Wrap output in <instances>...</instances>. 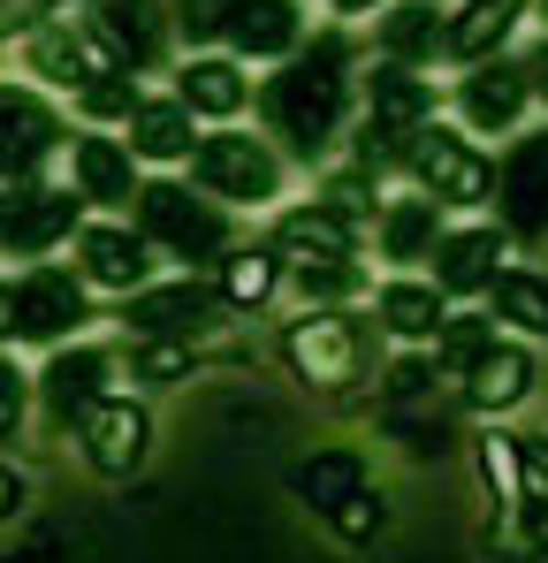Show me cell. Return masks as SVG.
Wrapping results in <instances>:
<instances>
[{
  "label": "cell",
  "mask_w": 548,
  "mask_h": 563,
  "mask_svg": "<svg viewBox=\"0 0 548 563\" xmlns=\"http://www.w3.org/2000/svg\"><path fill=\"white\" fill-rule=\"evenodd\" d=\"M23 510H31V479H23L15 457H0V526H15Z\"/></svg>",
  "instance_id": "cell-42"
},
{
  "label": "cell",
  "mask_w": 548,
  "mask_h": 563,
  "mask_svg": "<svg viewBox=\"0 0 548 563\" xmlns=\"http://www.w3.org/2000/svg\"><path fill=\"white\" fill-rule=\"evenodd\" d=\"M381 358V328L359 312H297L282 328V366L297 388H320V396H343L351 380L373 374Z\"/></svg>",
  "instance_id": "cell-5"
},
{
  "label": "cell",
  "mask_w": 548,
  "mask_h": 563,
  "mask_svg": "<svg viewBox=\"0 0 548 563\" xmlns=\"http://www.w3.org/2000/svg\"><path fill=\"white\" fill-rule=\"evenodd\" d=\"M138 99H145V92H138V77H99V85H85V92L69 99V114H77L85 130H122Z\"/></svg>",
  "instance_id": "cell-33"
},
{
  "label": "cell",
  "mask_w": 548,
  "mask_h": 563,
  "mask_svg": "<svg viewBox=\"0 0 548 563\" xmlns=\"http://www.w3.org/2000/svg\"><path fill=\"white\" fill-rule=\"evenodd\" d=\"M122 366L138 388H183V380H198V351L190 343H130Z\"/></svg>",
  "instance_id": "cell-32"
},
{
  "label": "cell",
  "mask_w": 548,
  "mask_h": 563,
  "mask_svg": "<svg viewBox=\"0 0 548 563\" xmlns=\"http://www.w3.org/2000/svg\"><path fill=\"white\" fill-rule=\"evenodd\" d=\"M130 229L161 252V260H183V275L198 267H221L237 252V213L213 206L206 190L176 184V176H145L138 198H130Z\"/></svg>",
  "instance_id": "cell-2"
},
{
  "label": "cell",
  "mask_w": 548,
  "mask_h": 563,
  "mask_svg": "<svg viewBox=\"0 0 548 563\" xmlns=\"http://www.w3.org/2000/svg\"><path fill=\"white\" fill-rule=\"evenodd\" d=\"M114 374H122V358H114L107 343H91V335L62 343V351H46V366L31 374L39 419H46L54 434H77L91 404H107V396H114Z\"/></svg>",
  "instance_id": "cell-9"
},
{
  "label": "cell",
  "mask_w": 548,
  "mask_h": 563,
  "mask_svg": "<svg viewBox=\"0 0 548 563\" xmlns=\"http://www.w3.org/2000/svg\"><path fill=\"white\" fill-rule=\"evenodd\" d=\"M91 320H99L91 289L69 275V267H54V260L0 275V351H23V343L62 351V343H77V335H85Z\"/></svg>",
  "instance_id": "cell-3"
},
{
  "label": "cell",
  "mask_w": 548,
  "mask_h": 563,
  "mask_svg": "<svg viewBox=\"0 0 548 563\" xmlns=\"http://www.w3.org/2000/svg\"><path fill=\"white\" fill-rule=\"evenodd\" d=\"M77 229H85V206H77L69 184H31V190H8L0 198V260H31L39 267Z\"/></svg>",
  "instance_id": "cell-11"
},
{
  "label": "cell",
  "mask_w": 548,
  "mask_h": 563,
  "mask_svg": "<svg viewBox=\"0 0 548 563\" xmlns=\"http://www.w3.org/2000/svg\"><path fill=\"white\" fill-rule=\"evenodd\" d=\"M153 244L130 229V221H85L77 236H69V275L85 282L91 297H130V289H145L153 282Z\"/></svg>",
  "instance_id": "cell-10"
},
{
  "label": "cell",
  "mask_w": 548,
  "mask_h": 563,
  "mask_svg": "<svg viewBox=\"0 0 548 563\" xmlns=\"http://www.w3.org/2000/svg\"><path fill=\"white\" fill-rule=\"evenodd\" d=\"M518 15H526V0H464V15L450 23V54L464 69H480V62H495L503 46H511V31H518Z\"/></svg>",
  "instance_id": "cell-28"
},
{
  "label": "cell",
  "mask_w": 548,
  "mask_h": 563,
  "mask_svg": "<svg viewBox=\"0 0 548 563\" xmlns=\"http://www.w3.org/2000/svg\"><path fill=\"white\" fill-rule=\"evenodd\" d=\"M267 252L282 260V267H328V260H359V229H351V221H336L320 198H313V206H282V213H274Z\"/></svg>",
  "instance_id": "cell-19"
},
{
  "label": "cell",
  "mask_w": 548,
  "mask_h": 563,
  "mask_svg": "<svg viewBox=\"0 0 548 563\" xmlns=\"http://www.w3.org/2000/svg\"><path fill=\"white\" fill-rule=\"evenodd\" d=\"M442 54H450V23H442L427 0L381 8V62H396V69H435Z\"/></svg>",
  "instance_id": "cell-25"
},
{
  "label": "cell",
  "mask_w": 548,
  "mask_h": 563,
  "mask_svg": "<svg viewBox=\"0 0 548 563\" xmlns=\"http://www.w3.org/2000/svg\"><path fill=\"white\" fill-rule=\"evenodd\" d=\"M122 145H130V161L138 168H183L190 161V145H198V122L183 114L168 92H145L138 107H130V122H122Z\"/></svg>",
  "instance_id": "cell-23"
},
{
  "label": "cell",
  "mask_w": 548,
  "mask_h": 563,
  "mask_svg": "<svg viewBox=\"0 0 548 563\" xmlns=\"http://www.w3.org/2000/svg\"><path fill=\"white\" fill-rule=\"evenodd\" d=\"M69 153V114L54 107V92L0 77V198L31 184H54L46 168Z\"/></svg>",
  "instance_id": "cell-6"
},
{
  "label": "cell",
  "mask_w": 548,
  "mask_h": 563,
  "mask_svg": "<svg viewBox=\"0 0 548 563\" xmlns=\"http://www.w3.org/2000/svg\"><path fill=\"white\" fill-rule=\"evenodd\" d=\"M190 114V122H237L244 107H252V77H244V62H229V54H190L176 69V92H168Z\"/></svg>",
  "instance_id": "cell-21"
},
{
  "label": "cell",
  "mask_w": 548,
  "mask_h": 563,
  "mask_svg": "<svg viewBox=\"0 0 548 563\" xmlns=\"http://www.w3.org/2000/svg\"><path fill=\"white\" fill-rule=\"evenodd\" d=\"M534 388H541V358H534V343H518V335H495V343L457 374L464 411H480V419H511L518 404H534Z\"/></svg>",
  "instance_id": "cell-13"
},
{
  "label": "cell",
  "mask_w": 548,
  "mask_h": 563,
  "mask_svg": "<svg viewBox=\"0 0 548 563\" xmlns=\"http://www.w3.org/2000/svg\"><path fill=\"white\" fill-rule=\"evenodd\" d=\"M77 457L99 479H130V472L153 457V411H145V396L114 388L107 404H91L85 427H77Z\"/></svg>",
  "instance_id": "cell-12"
},
{
  "label": "cell",
  "mask_w": 548,
  "mask_h": 563,
  "mask_svg": "<svg viewBox=\"0 0 548 563\" xmlns=\"http://www.w3.org/2000/svg\"><path fill=\"white\" fill-rule=\"evenodd\" d=\"M229 8H237V0H168L176 38H190V54H198V46H213V38L229 31Z\"/></svg>",
  "instance_id": "cell-38"
},
{
  "label": "cell",
  "mask_w": 548,
  "mask_h": 563,
  "mask_svg": "<svg viewBox=\"0 0 548 563\" xmlns=\"http://www.w3.org/2000/svg\"><path fill=\"white\" fill-rule=\"evenodd\" d=\"M534 107V85H526V62H480L457 77V130L464 137H511Z\"/></svg>",
  "instance_id": "cell-14"
},
{
  "label": "cell",
  "mask_w": 548,
  "mask_h": 563,
  "mask_svg": "<svg viewBox=\"0 0 548 563\" xmlns=\"http://www.w3.org/2000/svg\"><path fill=\"white\" fill-rule=\"evenodd\" d=\"M336 15H365V8H381V0H328Z\"/></svg>",
  "instance_id": "cell-45"
},
{
  "label": "cell",
  "mask_w": 548,
  "mask_h": 563,
  "mask_svg": "<svg viewBox=\"0 0 548 563\" xmlns=\"http://www.w3.org/2000/svg\"><path fill=\"white\" fill-rule=\"evenodd\" d=\"M114 320H122L130 343H190V351H198L206 335L229 328V305H221V289H213L206 275H168V282L153 275L145 289L122 297Z\"/></svg>",
  "instance_id": "cell-8"
},
{
  "label": "cell",
  "mask_w": 548,
  "mask_h": 563,
  "mask_svg": "<svg viewBox=\"0 0 548 563\" xmlns=\"http://www.w3.org/2000/svg\"><path fill=\"white\" fill-rule=\"evenodd\" d=\"M282 289L305 297V312H351V297H365V267L359 260H328V267H289Z\"/></svg>",
  "instance_id": "cell-30"
},
{
  "label": "cell",
  "mask_w": 548,
  "mask_h": 563,
  "mask_svg": "<svg viewBox=\"0 0 548 563\" xmlns=\"http://www.w3.org/2000/svg\"><path fill=\"white\" fill-rule=\"evenodd\" d=\"M31 419H39V396H31V374L15 366V351H0V457L31 434Z\"/></svg>",
  "instance_id": "cell-35"
},
{
  "label": "cell",
  "mask_w": 548,
  "mask_h": 563,
  "mask_svg": "<svg viewBox=\"0 0 548 563\" xmlns=\"http://www.w3.org/2000/svg\"><path fill=\"white\" fill-rule=\"evenodd\" d=\"M487 320L511 328L518 343H548V275L534 267H503L487 282Z\"/></svg>",
  "instance_id": "cell-27"
},
{
  "label": "cell",
  "mask_w": 548,
  "mask_h": 563,
  "mask_svg": "<svg viewBox=\"0 0 548 563\" xmlns=\"http://www.w3.org/2000/svg\"><path fill=\"white\" fill-rule=\"evenodd\" d=\"M442 229H450V213H442L435 198H419V190L381 198V213H373V244H381V260H388L396 275L427 267V260H435V244H442Z\"/></svg>",
  "instance_id": "cell-20"
},
{
  "label": "cell",
  "mask_w": 548,
  "mask_h": 563,
  "mask_svg": "<svg viewBox=\"0 0 548 563\" xmlns=\"http://www.w3.org/2000/svg\"><path fill=\"white\" fill-rule=\"evenodd\" d=\"M260 122H267V145L282 161H328L343 122H351V46L328 31L313 46H297L267 85H260Z\"/></svg>",
  "instance_id": "cell-1"
},
{
  "label": "cell",
  "mask_w": 548,
  "mask_h": 563,
  "mask_svg": "<svg viewBox=\"0 0 548 563\" xmlns=\"http://www.w3.org/2000/svg\"><path fill=\"white\" fill-rule=\"evenodd\" d=\"M282 282H289V267L274 260L267 244H237V252L213 267V289H221L229 320H252V312H267L274 297H282Z\"/></svg>",
  "instance_id": "cell-26"
},
{
  "label": "cell",
  "mask_w": 548,
  "mask_h": 563,
  "mask_svg": "<svg viewBox=\"0 0 548 563\" xmlns=\"http://www.w3.org/2000/svg\"><path fill=\"white\" fill-rule=\"evenodd\" d=\"M427 8H435V0H427Z\"/></svg>",
  "instance_id": "cell-47"
},
{
  "label": "cell",
  "mask_w": 548,
  "mask_h": 563,
  "mask_svg": "<svg viewBox=\"0 0 548 563\" xmlns=\"http://www.w3.org/2000/svg\"><path fill=\"white\" fill-rule=\"evenodd\" d=\"M62 15V0H0V46L8 38H31L39 23H54Z\"/></svg>",
  "instance_id": "cell-40"
},
{
  "label": "cell",
  "mask_w": 548,
  "mask_h": 563,
  "mask_svg": "<svg viewBox=\"0 0 548 563\" xmlns=\"http://www.w3.org/2000/svg\"><path fill=\"white\" fill-rule=\"evenodd\" d=\"M541 15H548V0H541Z\"/></svg>",
  "instance_id": "cell-46"
},
{
  "label": "cell",
  "mask_w": 548,
  "mask_h": 563,
  "mask_svg": "<svg viewBox=\"0 0 548 563\" xmlns=\"http://www.w3.org/2000/svg\"><path fill=\"white\" fill-rule=\"evenodd\" d=\"M138 184H145V168L130 161L122 137H107V130H77L69 137V190H77V206H91V213H130Z\"/></svg>",
  "instance_id": "cell-16"
},
{
  "label": "cell",
  "mask_w": 548,
  "mask_h": 563,
  "mask_svg": "<svg viewBox=\"0 0 548 563\" xmlns=\"http://www.w3.org/2000/svg\"><path fill=\"white\" fill-rule=\"evenodd\" d=\"M442 320H450V297L427 275H388L373 289V328H381L388 343H404V351H435Z\"/></svg>",
  "instance_id": "cell-18"
},
{
  "label": "cell",
  "mask_w": 548,
  "mask_h": 563,
  "mask_svg": "<svg viewBox=\"0 0 548 563\" xmlns=\"http://www.w3.org/2000/svg\"><path fill=\"white\" fill-rule=\"evenodd\" d=\"M503 556L511 563H548V503H518L511 510V533H503Z\"/></svg>",
  "instance_id": "cell-37"
},
{
  "label": "cell",
  "mask_w": 548,
  "mask_h": 563,
  "mask_svg": "<svg viewBox=\"0 0 548 563\" xmlns=\"http://www.w3.org/2000/svg\"><path fill=\"white\" fill-rule=\"evenodd\" d=\"M404 176L442 213H480L495 198V153H480V137H464L457 122H427L404 145Z\"/></svg>",
  "instance_id": "cell-7"
},
{
  "label": "cell",
  "mask_w": 548,
  "mask_h": 563,
  "mask_svg": "<svg viewBox=\"0 0 548 563\" xmlns=\"http://www.w3.org/2000/svg\"><path fill=\"white\" fill-rule=\"evenodd\" d=\"M503 260H511V229L503 221H457V229H442V244L427 260V282L442 297H487Z\"/></svg>",
  "instance_id": "cell-15"
},
{
  "label": "cell",
  "mask_w": 548,
  "mask_h": 563,
  "mask_svg": "<svg viewBox=\"0 0 548 563\" xmlns=\"http://www.w3.org/2000/svg\"><path fill=\"white\" fill-rule=\"evenodd\" d=\"M221 38H229V62H289L305 46V8L297 0H237Z\"/></svg>",
  "instance_id": "cell-22"
},
{
  "label": "cell",
  "mask_w": 548,
  "mask_h": 563,
  "mask_svg": "<svg viewBox=\"0 0 548 563\" xmlns=\"http://www.w3.org/2000/svg\"><path fill=\"white\" fill-rule=\"evenodd\" d=\"M427 380H435V366H419V358L388 366V404H412V396H427Z\"/></svg>",
  "instance_id": "cell-43"
},
{
  "label": "cell",
  "mask_w": 548,
  "mask_h": 563,
  "mask_svg": "<svg viewBox=\"0 0 548 563\" xmlns=\"http://www.w3.org/2000/svg\"><path fill=\"white\" fill-rule=\"evenodd\" d=\"M85 23L114 46V62H122L130 77H138V69H161V62H168V38H176L168 0H91Z\"/></svg>",
  "instance_id": "cell-17"
},
{
  "label": "cell",
  "mask_w": 548,
  "mask_h": 563,
  "mask_svg": "<svg viewBox=\"0 0 548 563\" xmlns=\"http://www.w3.org/2000/svg\"><path fill=\"white\" fill-rule=\"evenodd\" d=\"M359 487H365V457L359 450H320L313 465H297V495H305L320 518H328L336 503H351Z\"/></svg>",
  "instance_id": "cell-29"
},
{
  "label": "cell",
  "mask_w": 548,
  "mask_h": 563,
  "mask_svg": "<svg viewBox=\"0 0 548 563\" xmlns=\"http://www.w3.org/2000/svg\"><path fill=\"white\" fill-rule=\"evenodd\" d=\"M320 206H328L336 221H351V229H359V221H373V213H381V176L351 161V168H336V176L320 184Z\"/></svg>",
  "instance_id": "cell-34"
},
{
  "label": "cell",
  "mask_w": 548,
  "mask_h": 563,
  "mask_svg": "<svg viewBox=\"0 0 548 563\" xmlns=\"http://www.w3.org/2000/svg\"><path fill=\"white\" fill-rule=\"evenodd\" d=\"M495 198H503V229L511 236H541L548 229V137H526L495 168Z\"/></svg>",
  "instance_id": "cell-24"
},
{
  "label": "cell",
  "mask_w": 548,
  "mask_h": 563,
  "mask_svg": "<svg viewBox=\"0 0 548 563\" xmlns=\"http://www.w3.org/2000/svg\"><path fill=\"white\" fill-rule=\"evenodd\" d=\"M526 85H534V99H548V38L534 46V62H526Z\"/></svg>",
  "instance_id": "cell-44"
},
{
  "label": "cell",
  "mask_w": 548,
  "mask_h": 563,
  "mask_svg": "<svg viewBox=\"0 0 548 563\" xmlns=\"http://www.w3.org/2000/svg\"><path fill=\"white\" fill-rule=\"evenodd\" d=\"M518 472H526V495L548 503V434H518Z\"/></svg>",
  "instance_id": "cell-41"
},
{
  "label": "cell",
  "mask_w": 548,
  "mask_h": 563,
  "mask_svg": "<svg viewBox=\"0 0 548 563\" xmlns=\"http://www.w3.org/2000/svg\"><path fill=\"white\" fill-rule=\"evenodd\" d=\"M487 343H495V320H487V312H450L442 335H435V366H442V374H464Z\"/></svg>",
  "instance_id": "cell-36"
},
{
  "label": "cell",
  "mask_w": 548,
  "mask_h": 563,
  "mask_svg": "<svg viewBox=\"0 0 548 563\" xmlns=\"http://www.w3.org/2000/svg\"><path fill=\"white\" fill-rule=\"evenodd\" d=\"M472 472H480V487L503 503V510H518L526 503V472H518V434H503V427H487L480 442H472Z\"/></svg>",
  "instance_id": "cell-31"
},
{
  "label": "cell",
  "mask_w": 548,
  "mask_h": 563,
  "mask_svg": "<svg viewBox=\"0 0 548 563\" xmlns=\"http://www.w3.org/2000/svg\"><path fill=\"white\" fill-rule=\"evenodd\" d=\"M328 526H336V541H351V549H359V541H373V533L388 526V510H381V495H373V487H359L351 503H336V510H328Z\"/></svg>",
  "instance_id": "cell-39"
},
{
  "label": "cell",
  "mask_w": 548,
  "mask_h": 563,
  "mask_svg": "<svg viewBox=\"0 0 548 563\" xmlns=\"http://www.w3.org/2000/svg\"><path fill=\"white\" fill-rule=\"evenodd\" d=\"M289 184V161L267 145V130H198V145H190V190H206L213 206H229V213H260L274 206Z\"/></svg>",
  "instance_id": "cell-4"
}]
</instances>
